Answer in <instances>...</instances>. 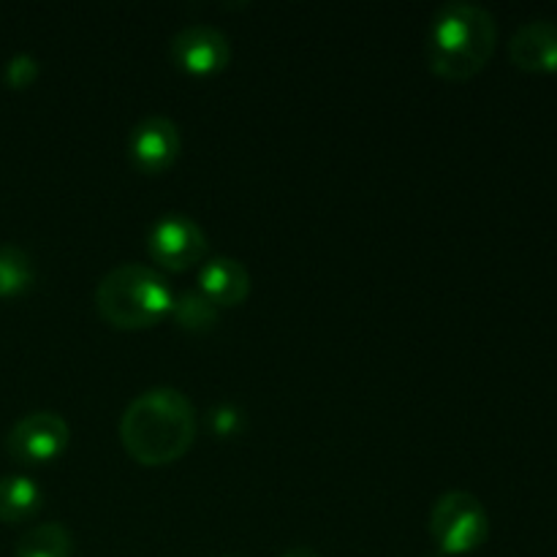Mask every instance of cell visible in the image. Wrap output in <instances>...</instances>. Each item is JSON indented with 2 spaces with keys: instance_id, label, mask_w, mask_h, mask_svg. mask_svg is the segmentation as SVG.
<instances>
[{
  "instance_id": "1",
  "label": "cell",
  "mask_w": 557,
  "mask_h": 557,
  "mask_svg": "<svg viewBox=\"0 0 557 557\" xmlns=\"http://www.w3.org/2000/svg\"><path fill=\"white\" fill-rule=\"evenodd\" d=\"M196 441V408L174 386H152L125 406L120 444L139 466L177 462Z\"/></svg>"
},
{
  "instance_id": "2",
  "label": "cell",
  "mask_w": 557,
  "mask_h": 557,
  "mask_svg": "<svg viewBox=\"0 0 557 557\" xmlns=\"http://www.w3.org/2000/svg\"><path fill=\"white\" fill-rule=\"evenodd\" d=\"M498 25L490 9L471 0L438 5L428 27V65L446 82H466L490 63Z\"/></svg>"
},
{
  "instance_id": "3",
  "label": "cell",
  "mask_w": 557,
  "mask_h": 557,
  "mask_svg": "<svg viewBox=\"0 0 557 557\" xmlns=\"http://www.w3.org/2000/svg\"><path fill=\"white\" fill-rule=\"evenodd\" d=\"M166 277L147 264H117L98 281L96 310L114 330H147L172 313Z\"/></svg>"
},
{
  "instance_id": "4",
  "label": "cell",
  "mask_w": 557,
  "mask_h": 557,
  "mask_svg": "<svg viewBox=\"0 0 557 557\" xmlns=\"http://www.w3.org/2000/svg\"><path fill=\"white\" fill-rule=\"evenodd\" d=\"M430 536L444 555H471L487 542L490 515L468 490H449L430 509Z\"/></svg>"
},
{
  "instance_id": "5",
  "label": "cell",
  "mask_w": 557,
  "mask_h": 557,
  "mask_svg": "<svg viewBox=\"0 0 557 557\" xmlns=\"http://www.w3.org/2000/svg\"><path fill=\"white\" fill-rule=\"evenodd\" d=\"M147 253L161 270L185 272L205 261L207 234L183 212H166L147 232Z\"/></svg>"
},
{
  "instance_id": "6",
  "label": "cell",
  "mask_w": 557,
  "mask_h": 557,
  "mask_svg": "<svg viewBox=\"0 0 557 557\" xmlns=\"http://www.w3.org/2000/svg\"><path fill=\"white\" fill-rule=\"evenodd\" d=\"M169 58L183 74H221L232 60V41L221 27L194 22V25H185L174 33L172 41H169Z\"/></svg>"
},
{
  "instance_id": "7",
  "label": "cell",
  "mask_w": 557,
  "mask_h": 557,
  "mask_svg": "<svg viewBox=\"0 0 557 557\" xmlns=\"http://www.w3.org/2000/svg\"><path fill=\"white\" fill-rule=\"evenodd\" d=\"M71 441L69 422L54 411H33L5 435V451L16 462H49L65 451Z\"/></svg>"
},
{
  "instance_id": "8",
  "label": "cell",
  "mask_w": 557,
  "mask_h": 557,
  "mask_svg": "<svg viewBox=\"0 0 557 557\" xmlns=\"http://www.w3.org/2000/svg\"><path fill=\"white\" fill-rule=\"evenodd\" d=\"M183 150L177 123L166 114H150L139 120L128 136V158L139 172L161 174L174 166Z\"/></svg>"
},
{
  "instance_id": "9",
  "label": "cell",
  "mask_w": 557,
  "mask_h": 557,
  "mask_svg": "<svg viewBox=\"0 0 557 557\" xmlns=\"http://www.w3.org/2000/svg\"><path fill=\"white\" fill-rule=\"evenodd\" d=\"M509 58L517 69L533 74L557 71V20L539 16L522 22L509 41Z\"/></svg>"
},
{
  "instance_id": "10",
  "label": "cell",
  "mask_w": 557,
  "mask_h": 557,
  "mask_svg": "<svg viewBox=\"0 0 557 557\" xmlns=\"http://www.w3.org/2000/svg\"><path fill=\"white\" fill-rule=\"evenodd\" d=\"M199 292L215 308H237L250 294V272L232 256H212L199 270Z\"/></svg>"
},
{
  "instance_id": "11",
  "label": "cell",
  "mask_w": 557,
  "mask_h": 557,
  "mask_svg": "<svg viewBox=\"0 0 557 557\" xmlns=\"http://www.w3.org/2000/svg\"><path fill=\"white\" fill-rule=\"evenodd\" d=\"M41 487L30 476H0V522L20 525L41 509Z\"/></svg>"
},
{
  "instance_id": "12",
  "label": "cell",
  "mask_w": 557,
  "mask_h": 557,
  "mask_svg": "<svg viewBox=\"0 0 557 557\" xmlns=\"http://www.w3.org/2000/svg\"><path fill=\"white\" fill-rule=\"evenodd\" d=\"M74 555V539L71 531L60 522H44L30 528L20 536L14 547V557H71Z\"/></svg>"
},
{
  "instance_id": "13",
  "label": "cell",
  "mask_w": 557,
  "mask_h": 557,
  "mask_svg": "<svg viewBox=\"0 0 557 557\" xmlns=\"http://www.w3.org/2000/svg\"><path fill=\"white\" fill-rule=\"evenodd\" d=\"M36 283V264L30 253L16 245H0V299L27 294Z\"/></svg>"
},
{
  "instance_id": "14",
  "label": "cell",
  "mask_w": 557,
  "mask_h": 557,
  "mask_svg": "<svg viewBox=\"0 0 557 557\" xmlns=\"http://www.w3.org/2000/svg\"><path fill=\"white\" fill-rule=\"evenodd\" d=\"M169 315L188 332H207L218 324V308L201 292H183L174 297Z\"/></svg>"
},
{
  "instance_id": "15",
  "label": "cell",
  "mask_w": 557,
  "mask_h": 557,
  "mask_svg": "<svg viewBox=\"0 0 557 557\" xmlns=\"http://www.w3.org/2000/svg\"><path fill=\"white\" fill-rule=\"evenodd\" d=\"M38 71H41L38 69V60L33 58V54L20 52V54H14L9 63H5L3 82L9 87H14V90H25V87H30L33 82H36Z\"/></svg>"
},
{
  "instance_id": "16",
  "label": "cell",
  "mask_w": 557,
  "mask_h": 557,
  "mask_svg": "<svg viewBox=\"0 0 557 557\" xmlns=\"http://www.w3.org/2000/svg\"><path fill=\"white\" fill-rule=\"evenodd\" d=\"M237 419L239 411H234V408H221V411H215V417H212V424H215V430L221 435H232L237 433Z\"/></svg>"
},
{
  "instance_id": "17",
  "label": "cell",
  "mask_w": 557,
  "mask_h": 557,
  "mask_svg": "<svg viewBox=\"0 0 557 557\" xmlns=\"http://www.w3.org/2000/svg\"><path fill=\"white\" fill-rule=\"evenodd\" d=\"M281 557H321V555L310 547H294V549H288V553H283Z\"/></svg>"
}]
</instances>
